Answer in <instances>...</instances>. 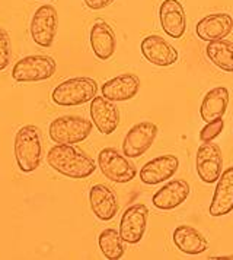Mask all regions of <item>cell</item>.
Instances as JSON below:
<instances>
[{"mask_svg": "<svg viewBox=\"0 0 233 260\" xmlns=\"http://www.w3.org/2000/svg\"><path fill=\"white\" fill-rule=\"evenodd\" d=\"M47 162L58 174L69 178H86L96 170L92 158L73 145L56 143L47 154Z\"/></svg>", "mask_w": 233, "mask_h": 260, "instance_id": "cell-1", "label": "cell"}, {"mask_svg": "<svg viewBox=\"0 0 233 260\" xmlns=\"http://www.w3.org/2000/svg\"><path fill=\"white\" fill-rule=\"evenodd\" d=\"M13 149L19 170L25 174L35 171L43 159V143L40 129L34 124H26L21 127L15 136Z\"/></svg>", "mask_w": 233, "mask_h": 260, "instance_id": "cell-2", "label": "cell"}, {"mask_svg": "<svg viewBox=\"0 0 233 260\" xmlns=\"http://www.w3.org/2000/svg\"><path fill=\"white\" fill-rule=\"evenodd\" d=\"M98 92V83L92 78H70L54 88L51 100L61 107H74L92 101Z\"/></svg>", "mask_w": 233, "mask_h": 260, "instance_id": "cell-3", "label": "cell"}, {"mask_svg": "<svg viewBox=\"0 0 233 260\" xmlns=\"http://www.w3.org/2000/svg\"><path fill=\"white\" fill-rule=\"evenodd\" d=\"M93 123L81 116H61L51 121L48 135L58 145H76L88 139Z\"/></svg>", "mask_w": 233, "mask_h": 260, "instance_id": "cell-4", "label": "cell"}, {"mask_svg": "<svg viewBox=\"0 0 233 260\" xmlns=\"http://www.w3.org/2000/svg\"><path fill=\"white\" fill-rule=\"evenodd\" d=\"M56 60L50 56H26L15 63L12 69V78L19 83L43 82L50 79L56 73Z\"/></svg>", "mask_w": 233, "mask_h": 260, "instance_id": "cell-5", "label": "cell"}, {"mask_svg": "<svg viewBox=\"0 0 233 260\" xmlns=\"http://www.w3.org/2000/svg\"><path fill=\"white\" fill-rule=\"evenodd\" d=\"M98 166L105 177L114 183H128L137 176L136 164L115 148H104L98 155Z\"/></svg>", "mask_w": 233, "mask_h": 260, "instance_id": "cell-6", "label": "cell"}, {"mask_svg": "<svg viewBox=\"0 0 233 260\" xmlns=\"http://www.w3.org/2000/svg\"><path fill=\"white\" fill-rule=\"evenodd\" d=\"M58 15L54 6L43 5L35 11L31 21V37L36 46L51 47L57 34Z\"/></svg>", "mask_w": 233, "mask_h": 260, "instance_id": "cell-7", "label": "cell"}, {"mask_svg": "<svg viewBox=\"0 0 233 260\" xmlns=\"http://www.w3.org/2000/svg\"><path fill=\"white\" fill-rule=\"evenodd\" d=\"M159 127L151 121H141L128 130L123 142V154L127 158H139L146 154L158 136Z\"/></svg>", "mask_w": 233, "mask_h": 260, "instance_id": "cell-8", "label": "cell"}, {"mask_svg": "<svg viewBox=\"0 0 233 260\" xmlns=\"http://www.w3.org/2000/svg\"><path fill=\"white\" fill-rule=\"evenodd\" d=\"M149 209L143 203H136L127 208L120 221V234L124 243L137 244L143 240L147 226Z\"/></svg>", "mask_w": 233, "mask_h": 260, "instance_id": "cell-9", "label": "cell"}, {"mask_svg": "<svg viewBox=\"0 0 233 260\" xmlns=\"http://www.w3.org/2000/svg\"><path fill=\"white\" fill-rule=\"evenodd\" d=\"M196 167L201 181H204L206 184L216 183L223 173V155L220 146L214 142L201 145L197 151Z\"/></svg>", "mask_w": 233, "mask_h": 260, "instance_id": "cell-10", "label": "cell"}, {"mask_svg": "<svg viewBox=\"0 0 233 260\" xmlns=\"http://www.w3.org/2000/svg\"><path fill=\"white\" fill-rule=\"evenodd\" d=\"M140 50L147 61L162 68L171 66L179 59L178 50L161 36L146 37L140 44Z\"/></svg>", "mask_w": 233, "mask_h": 260, "instance_id": "cell-11", "label": "cell"}, {"mask_svg": "<svg viewBox=\"0 0 233 260\" xmlns=\"http://www.w3.org/2000/svg\"><path fill=\"white\" fill-rule=\"evenodd\" d=\"M179 168V159L175 155H162L146 162L140 170V180L147 186H158L174 176Z\"/></svg>", "mask_w": 233, "mask_h": 260, "instance_id": "cell-12", "label": "cell"}, {"mask_svg": "<svg viewBox=\"0 0 233 260\" xmlns=\"http://www.w3.org/2000/svg\"><path fill=\"white\" fill-rule=\"evenodd\" d=\"M91 118L92 123L96 126L102 135L114 133L120 124V110L114 104V101L106 100L102 96H95L91 103Z\"/></svg>", "mask_w": 233, "mask_h": 260, "instance_id": "cell-13", "label": "cell"}, {"mask_svg": "<svg viewBox=\"0 0 233 260\" xmlns=\"http://www.w3.org/2000/svg\"><path fill=\"white\" fill-rule=\"evenodd\" d=\"M159 19L162 29L171 38H181L185 34V11L179 0H163L159 9Z\"/></svg>", "mask_w": 233, "mask_h": 260, "instance_id": "cell-14", "label": "cell"}, {"mask_svg": "<svg viewBox=\"0 0 233 260\" xmlns=\"http://www.w3.org/2000/svg\"><path fill=\"white\" fill-rule=\"evenodd\" d=\"M233 211V167H229L221 173L217 180L209 212L211 216L219 218Z\"/></svg>", "mask_w": 233, "mask_h": 260, "instance_id": "cell-15", "label": "cell"}, {"mask_svg": "<svg viewBox=\"0 0 233 260\" xmlns=\"http://www.w3.org/2000/svg\"><path fill=\"white\" fill-rule=\"evenodd\" d=\"M189 191V184L185 180H172L154 193L151 202L156 209L172 211L186 201Z\"/></svg>", "mask_w": 233, "mask_h": 260, "instance_id": "cell-16", "label": "cell"}, {"mask_svg": "<svg viewBox=\"0 0 233 260\" xmlns=\"http://www.w3.org/2000/svg\"><path fill=\"white\" fill-rule=\"evenodd\" d=\"M140 89L139 76L133 73H126L115 76L102 85L101 92L106 100L114 103H123L134 98Z\"/></svg>", "mask_w": 233, "mask_h": 260, "instance_id": "cell-17", "label": "cell"}, {"mask_svg": "<svg viewBox=\"0 0 233 260\" xmlns=\"http://www.w3.org/2000/svg\"><path fill=\"white\" fill-rule=\"evenodd\" d=\"M91 209L101 221H111L118 212V199L114 190L105 184H95L89 191Z\"/></svg>", "mask_w": 233, "mask_h": 260, "instance_id": "cell-18", "label": "cell"}, {"mask_svg": "<svg viewBox=\"0 0 233 260\" xmlns=\"http://www.w3.org/2000/svg\"><path fill=\"white\" fill-rule=\"evenodd\" d=\"M233 19L229 13H211L197 24L196 32L203 41H216L232 32Z\"/></svg>", "mask_w": 233, "mask_h": 260, "instance_id": "cell-19", "label": "cell"}, {"mask_svg": "<svg viewBox=\"0 0 233 260\" xmlns=\"http://www.w3.org/2000/svg\"><path fill=\"white\" fill-rule=\"evenodd\" d=\"M116 38L111 25L98 19L91 29V47L99 60H109L115 51Z\"/></svg>", "mask_w": 233, "mask_h": 260, "instance_id": "cell-20", "label": "cell"}, {"mask_svg": "<svg viewBox=\"0 0 233 260\" xmlns=\"http://www.w3.org/2000/svg\"><path fill=\"white\" fill-rule=\"evenodd\" d=\"M174 244L178 247V250L191 256L201 254L209 248V243L206 237L194 226H189V225H181L175 228Z\"/></svg>", "mask_w": 233, "mask_h": 260, "instance_id": "cell-21", "label": "cell"}, {"mask_svg": "<svg viewBox=\"0 0 233 260\" xmlns=\"http://www.w3.org/2000/svg\"><path fill=\"white\" fill-rule=\"evenodd\" d=\"M229 106V91L224 86H217L210 89L207 94L204 95L201 107H200V116L201 118L209 123L216 118H220L224 116L226 110Z\"/></svg>", "mask_w": 233, "mask_h": 260, "instance_id": "cell-22", "label": "cell"}, {"mask_svg": "<svg viewBox=\"0 0 233 260\" xmlns=\"http://www.w3.org/2000/svg\"><path fill=\"white\" fill-rule=\"evenodd\" d=\"M209 60L219 69L227 73H233V43L229 40H216L210 41L206 47Z\"/></svg>", "mask_w": 233, "mask_h": 260, "instance_id": "cell-23", "label": "cell"}, {"mask_svg": "<svg viewBox=\"0 0 233 260\" xmlns=\"http://www.w3.org/2000/svg\"><path fill=\"white\" fill-rule=\"evenodd\" d=\"M98 243L105 259L120 260L124 256V240L120 234V231H116L114 228L104 230L99 234Z\"/></svg>", "mask_w": 233, "mask_h": 260, "instance_id": "cell-24", "label": "cell"}, {"mask_svg": "<svg viewBox=\"0 0 233 260\" xmlns=\"http://www.w3.org/2000/svg\"><path fill=\"white\" fill-rule=\"evenodd\" d=\"M224 129V121H223V117L216 118L213 121H209L201 132H200V141L203 143H209L213 142L221 132Z\"/></svg>", "mask_w": 233, "mask_h": 260, "instance_id": "cell-25", "label": "cell"}, {"mask_svg": "<svg viewBox=\"0 0 233 260\" xmlns=\"http://www.w3.org/2000/svg\"><path fill=\"white\" fill-rule=\"evenodd\" d=\"M12 46H11V37L9 34L0 28V72H3L11 63Z\"/></svg>", "mask_w": 233, "mask_h": 260, "instance_id": "cell-26", "label": "cell"}, {"mask_svg": "<svg viewBox=\"0 0 233 260\" xmlns=\"http://www.w3.org/2000/svg\"><path fill=\"white\" fill-rule=\"evenodd\" d=\"M114 0H85V5L91 9V11H101L105 9L106 6H109Z\"/></svg>", "mask_w": 233, "mask_h": 260, "instance_id": "cell-27", "label": "cell"}]
</instances>
